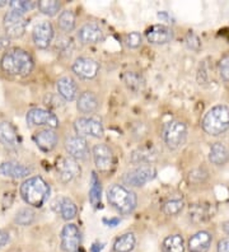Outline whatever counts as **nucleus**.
Instances as JSON below:
<instances>
[{"label":"nucleus","mask_w":229,"mask_h":252,"mask_svg":"<svg viewBox=\"0 0 229 252\" xmlns=\"http://www.w3.org/2000/svg\"><path fill=\"white\" fill-rule=\"evenodd\" d=\"M1 69L10 75H28L34 66L33 59L27 51L13 49L6 51L0 60Z\"/></svg>","instance_id":"f257e3e1"},{"label":"nucleus","mask_w":229,"mask_h":252,"mask_svg":"<svg viewBox=\"0 0 229 252\" xmlns=\"http://www.w3.org/2000/svg\"><path fill=\"white\" fill-rule=\"evenodd\" d=\"M50 195V186L40 177L33 176L21 185V196L28 205L41 208L47 201Z\"/></svg>","instance_id":"f03ea898"},{"label":"nucleus","mask_w":229,"mask_h":252,"mask_svg":"<svg viewBox=\"0 0 229 252\" xmlns=\"http://www.w3.org/2000/svg\"><path fill=\"white\" fill-rule=\"evenodd\" d=\"M201 126L209 135L218 136L223 134L229 127V107L224 105L214 106L204 116Z\"/></svg>","instance_id":"7ed1b4c3"},{"label":"nucleus","mask_w":229,"mask_h":252,"mask_svg":"<svg viewBox=\"0 0 229 252\" xmlns=\"http://www.w3.org/2000/svg\"><path fill=\"white\" fill-rule=\"evenodd\" d=\"M107 197L111 205L121 214H130L136 208L137 197L135 192L121 185H112L107 192Z\"/></svg>","instance_id":"20e7f679"},{"label":"nucleus","mask_w":229,"mask_h":252,"mask_svg":"<svg viewBox=\"0 0 229 252\" xmlns=\"http://www.w3.org/2000/svg\"><path fill=\"white\" fill-rule=\"evenodd\" d=\"M187 127L182 121H169L163 130V139L169 149H178L186 142Z\"/></svg>","instance_id":"39448f33"},{"label":"nucleus","mask_w":229,"mask_h":252,"mask_svg":"<svg viewBox=\"0 0 229 252\" xmlns=\"http://www.w3.org/2000/svg\"><path fill=\"white\" fill-rule=\"evenodd\" d=\"M156 175L157 171L150 164H139L134 169H130L129 172H126L122 180L126 185L139 188V186H143L147 182L152 181L156 177Z\"/></svg>","instance_id":"423d86ee"},{"label":"nucleus","mask_w":229,"mask_h":252,"mask_svg":"<svg viewBox=\"0 0 229 252\" xmlns=\"http://www.w3.org/2000/svg\"><path fill=\"white\" fill-rule=\"evenodd\" d=\"M26 26L27 22L23 14L17 10H10L4 17V28H5L6 34L12 38H18L23 36L26 32Z\"/></svg>","instance_id":"0eeeda50"},{"label":"nucleus","mask_w":229,"mask_h":252,"mask_svg":"<svg viewBox=\"0 0 229 252\" xmlns=\"http://www.w3.org/2000/svg\"><path fill=\"white\" fill-rule=\"evenodd\" d=\"M74 129H75L78 136H93V138H101L103 136V126L96 119L92 117H79L74 123Z\"/></svg>","instance_id":"6e6552de"},{"label":"nucleus","mask_w":229,"mask_h":252,"mask_svg":"<svg viewBox=\"0 0 229 252\" xmlns=\"http://www.w3.org/2000/svg\"><path fill=\"white\" fill-rule=\"evenodd\" d=\"M26 120L30 125L49 126V129H55L59 126V119L55 114L43 108H31L27 112Z\"/></svg>","instance_id":"1a4fd4ad"},{"label":"nucleus","mask_w":229,"mask_h":252,"mask_svg":"<svg viewBox=\"0 0 229 252\" xmlns=\"http://www.w3.org/2000/svg\"><path fill=\"white\" fill-rule=\"evenodd\" d=\"M61 250L64 252H78L80 246V231L75 224L64 225L61 231Z\"/></svg>","instance_id":"9d476101"},{"label":"nucleus","mask_w":229,"mask_h":252,"mask_svg":"<svg viewBox=\"0 0 229 252\" xmlns=\"http://www.w3.org/2000/svg\"><path fill=\"white\" fill-rule=\"evenodd\" d=\"M93 158L96 167L101 172H108L113 166V154L106 144H97L93 148Z\"/></svg>","instance_id":"9b49d317"},{"label":"nucleus","mask_w":229,"mask_h":252,"mask_svg":"<svg viewBox=\"0 0 229 252\" xmlns=\"http://www.w3.org/2000/svg\"><path fill=\"white\" fill-rule=\"evenodd\" d=\"M99 64L91 58H78L73 64V71L83 79H92L97 75Z\"/></svg>","instance_id":"f8f14e48"},{"label":"nucleus","mask_w":229,"mask_h":252,"mask_svg":"<svg viewBox=\"0 0 229 252\" xmlns=\"http://www.w3.org/2000/svg\"><path fill=\"white\" fill-rule=\"evenodd\" d=\"M65 149L74 159H86L89 154L88 143L82 136H70L65 140Z\"/></svg>","instance_id":"ddd939ff"},{"label":"nucleus","mask_w":229,"mask_h":252,"mask_svg":"<svg viewBox=\"0 0 229 252\" xmlns=\"http://www.w3.org/2000/svg\"><path fill=\"white\" fill-rule=\"evenodd\" d=\"M52 37H54V28L50 22H41L33 28L32 32L34 45L40 49H47L51 43Z\"/></svg>","instance_id":"4468645a"},{"label":"nucleus","mask_w":229,"mask_h":252,"mask_svg":"<svg viewBox=\"0 0 229 252\" xmlns=\"http://www.w3.org/2000/svg\"><path fill=\"white\" fill-rule=\"evenodd\" d=\"M59 177L63 182L74 180L80 173V167L74 158H61L58 162Z\"/></svg>","instance_id":"2eb2a0df"},{"label":"nucleus","mask_w":229,"mask_h":252,"mask_svg":"<svg viewBox=\"0 0 229 252\" xmlns=\"http://www.w3.org/2000/svg\"><path fill=\"white\" fill-rule=\"evenodd\" d=\"M173 38V32L171 28L162 25L152 26L147 31V40L154 45H164Z\"/></svg>","instance_id":"dca6fc26"},{"label":"nucleus","mask_w":229,"mask_h":252,"mask_svg":"<svg viewBox=\"0 0 229 252\" xmlns=\"http://www.w3.org/2000/svg\"><path fill=\"white\" fill-rule=\"evenodd\" d=\"M78 38L83 43H98L103 41L104 34L99 26L95 23H87L78 32Z\"/></svg>","instance_id":"f3484780"},{"label":"nucleus","mask_w":229,"mask_h":252,"mask_svg":"<svg viewBox=\"0 0 229 252\" xmlns=\"http://www.w3.org/2000/svg\"><path fill=\"white\" fill-rule=\"evenodd\" d=\"M36 145L43 152H51L58 144V134L52 129H45L33 135Z\"/></svg>","instance_id":"a211bd4d"},{"label":"nucleus","mask_w":229,"mask_h":252,"mask_svg":"<svg viewBox=\"0 0 229 252\" xmlns=\"http://www.w3.org/2000/svg\"><path fill=\"white\" fill-rule=\"evenodd\" d=\"M213 237L209 232L200 231L194 234L189 240V251L190 252H205L208 251L211 245Z\"/></svg>","instance_id":"6ab92c4d"},{"label":"nucleus","mask_w":229,"mask_h":252,"mask_svg":"<svg viewBox=\"0 0 229 252\" xmlns=\"http://www.w3.org/2000/svg\"><path fill=\"white\" fill-rule=\"evenodd\" d=\"M0 173L6 177L22 179L31 173V168L17 162H4L0 164Z\"/></svg>","instance_id":"aec40b11"},{"label":"nucleus","mask_w":229,"mask_h":252,"mask_svg":"<svg viewBox=\"0 0 229 252\" xmlns=\"http://www.w3.org/2000/svg\"><path fill=\"white\" fill-rule=\"evenodd\" d=\"M59 94L66 101H74L78 95V86L70 77H63L56 83Z\"/></svg>","instance_id":"412c9836"},{"label":"nucleus","mask_w":229,"mask_h":252,"mask_svg":"<svg viewBox=\"0 0 229 252\" xmlns=\"http://www.w3.org/2000/svg\"><path fill=\"white\" fill-rule=\"evenodd\" d=\"M0 142L8 148H15L18 145V136L10 123H0Z\"/></svg>","instance_id":"4be33fe9"},{"label":"nucleus","mask_w":229,"mask_h":252,"mask_svg":"<svg viewBox=\"0 0 229 252\" xmlns=\"http://www.w3.org/2000/svg\"><path fill=\"white\" fill-rule=\"evenodd\" d=\"M98 106H99V103H98L97 97L92 92H84L79 95L76 107L83 114H92L97 110Z\"/></svg>","instance_id":"5701e85b"},{"label":"nucleus","mask_w":229,"mask_h":252,"mask_svg":"<svg viewBox=\"0 0 229 252\" xmlns=\"http://www.w3.org/2000/svg\"><path fill=\"white\" fill-rule=\"evenodd\" d=\"M209 159L215 166H223L229 160V152L222 143H214L210 148Z\"/></svg>","instance_id":"b1692460"},{"label":"nucleus","mask_w":229,"mask_h":252,"mask_svg":"<svg viewBox=\"0 0 229 252\" xmlns=\"http://www.w3.org/2000/svg\"><path fill=\"white\" fill-rule=\"evenodd\" d=\"M214 210L210 204H195L190 208V218L194 221H204L213 217Z\"/></svg>","instance_id":"393cba45"},{"label":"nucleus","mask_w":229,"mask_h":252,"mask_svg":"<svg viewBox=\"0 0 229 252\" xmlns=\"http://www.w3.org/2000/svg\"><path fill=\"white\" fill-rule=\"evenodd\" d=\"M59 212H60L61 218L65 220H71L76 217L78 208L73 200H70L69 197H61L59 200Z\"/></svg>","instance_id":"a878e982"},{"label":"nucleus","mask_w":229,"mask_h":252,"mask_svg":"<svg viewBox=\"0 0 229 252\" xmlns=\"http://www.w3.org/2000/svg\"><path fill=\"white\" fill-rule=\"evenodd\" d=\"M136 243L134 233H125L120 236L115 243H113V250L115 252H131Z\"/></svg>","instance_id":"bb28decb"},{"label":"nucleus","mask_w":229,"mask_h":252,"mask_svg":"<svg viewBox=\"0 0 229 252\" xmlns=\"http://www.w3.org/2000/svg\"><path fill=\"white\" fill-rule=\"evenodd\" d=\"M162 249L164 252H185V241L180 234H172L164 238Z\"/></svg>","instance_id":"cd10ccee"},{"label":"nucleus","mask_w":229,"mask_h":252,"mask_svg":"<svg viewBox=\"0 0 229 252\" xmlns=\"http://www.w3.org/2000/svg\"><path fill=\"white\" fill-rule=\"evenodd\" d=\"M157 152L152 148H141L131 154V162L136 164H149L150 162L156 160Z\"/></svg>","instance_id":"c85d7f7f"},{"label":"nucleus","mask_w":229,"mask_h":252,"mask_svg":"<svg viewBox=\"0 0 229 252\" xmlns=\"http://www.w3.org/2000/svg\"><path fill=\"white\" fill-rule=\"evenodd\" d=\"M89 201L95 208H97L101 203V182L96 172L92 173L91 188H89Z\"/></svg>","instance_id":"c756f323"},{"label":"nucleus","mask_w":229,"mask_h":252,"mask_svg":"<svg viewBox=\"0 0 229 252\" xmlns=\"http://www.w3.org/2000/svg\"><path fill=\"white\" fill-rule=\"evenodd\" d=\"M59 27L65 32H71L75 27V16L71 10H64L59 16Z\"/></svg>","instance_id":"7c9ffc66"},{"label":"nucleus","mask_w":229,"mask_h":252,"mask_svg":"<svg viewBox=\"0 0 229 252\" xmlns=\"http://www.w3.org/2000/svg\"><path fill=\"white\" fill-rule=\"evenodd\" d=\"M37 6L46 16H55L60 9V3L58 0H41L38 1Z\"/></svg>","instance_id":"2f4dec72"},{"label":"nucleus","mask_w":229,"mask_h":252,"mask_svg":"<svg viewBox=\"0 0 229 252\" xmlns=\"http://www.w3.org/2000/svg\"><path fill=\"white\" fill-rule=\"evenodd\" d=\"M183 201L180 199H172L168 200L167 203H164L162 210L165 216H177L178 213L183 209Z\"/></svg>","instance_id":"473e14b6"},{"label":"nucleus","mask_w":229,"mask_h":252,"mask_svg":"<svg viewBox=\"0 0 229 252\" xmlns=\"http://www.w3.org/2000/svg\"><path fill=\"white\" fill-rule=\"evenodd\" d=\"M34 219V213L31 209H21L15 214V223L19 225H30Z\"/></svg>","instance_id":"72a5a7b5"},{"label":"nucleus","mask_w":229,"mask_h":252,"mask_svg":"<svg viewBox=\"0 0 229 252\" xmlns=\"http://www.w3.org/2000/svg\"><path fill=\"white\" fill-rule=\"evenodd\" d=\"M9 5L13 10H17V12L23 14V13L28 12V10L33 9L34 6H36V3L34 1H27V0H12Z\"/></svg>","instance_id":"f704fd0d"},{"label":"nucleus","mask_w":229,"mask_h":252,"mask_svg":"<svg viewBox=\"0 0 229 252\" xmlns=\"http://www.w3.org/2000/svg\"><path fill=\"white\" fill-rule=\"evenodd\" d=\"M124 79H125V83L128 84L129 88H131V90H134V91L141 88V86H143V83H144L143 78H141L140 75L136 73H126L125 77H124Z\"/></svg>","instance_id":"c9c22d12"},{"label":"nucleus","mask_w":229,"mask_h":252,"mask_svg":"<svg viewBox=\"0 0 229 252\" xmlns=\"http://www.w3.org/2000/svg\"><path fill=\"white\" fill-rule=\"evenodd\" d=\"M219 74L222 79L229 82V54H226L219 60Z\"/></svg>","instance_id":"e433bc0d"},{"label":"nucleus","mask_w":229,"mask_h":252,"mask_svg":"<svg viewBox=\"0 0 229 252\" xmlns=\"http://www.w3.org/2000/svg\"><path fill=\"white\" fill-rule=\"evenodd\" d=\"M125 43L126 46L130 49H136L141 45V34L139 32H130L125 36Z\"/></svg>","instance_id":"4c0bfd02"},{"label":"nucleus","mask_w":229,"mask_h":252,"mask_svg":"<svg viewBox=\"0 0 229 252\" xmlns=\"http://www.w3.org/2000/svg\"><path fill=\"white\" fill-rule=\"evenodd\" d=\"M186 41H187V45H189L191 49L198 50V47H200V41H198L197 36H195L193 32H190V33L187 34V40Z\"/></svg>","instance_id":"58836bf2"},{"label":"nucleus","mask_w":229,"mask_h":252,"mask_svg":"<svg viewBox=\"0 0 229 252\" xmlns=\"http://www.w3.org/2000/svg\"><path fill=\"white\" fill-rule=\"evenodd\" d=\"M218 252H229V238H224V240L219 241L217 247Z\"/></svg>","instance_id":"ea45409f"},{"label":"nucleus","mask_w":229,"mask_h":252,"mask_svg":"<svg viewBox=\"0 0 229 252\" xmlns=\"http://www.w3.org/2000/svg\"><path fill=\"white\" fill-rule=\"evenodd\" d=\"M8 241H9V236H8V233H5V232L0 229V246L6 245Z\"/></svg>","instance_id":"a19ab883"},{"label":"nucleus","mask_w":229,"mask_h":252,"mask_svg":"<svg viewBox=\"0 0 229 252\" xmlns=\"http://www.w3.org/2000/svg\"><path fill=\"white\" fill-rule=\"evenodd\" d=\"M102 245H93V247H92V252H99L102 250Z\"/></svg>","instance_id":"79ce46f5"},{"label":"nucleus","mask_w":229,"mask_h":252,"mask_svg":"<svg viewBox=\"0 0 229 252\" xmlns=\"http://www.w3.org/2000/svg\"><path fill=\"white\" fill-rule=\"evenodd\" d=\"M223 229L227 234L229 236V221H224L223 223Z\"/></svg>","instance_id":"37998d69"},{"label":"nucleus","mask_w":229,"mask_h":252,"mask_svg":"<svg viewBox=\"0 0 229 252\" xmlns=\"http://www.w3.org/2000/svg\"><path fill=\"white\" fill-rule=\"evenodd\" d=\"M106 223H108V224H111V227H113V225H116L117 223H119V219H111V220L108 221L106 220Z\"/></svg>","instance_id":"c03bdc74"},{"label":"nucleus","mask_w":229,"mask_h":252,"mask_svg":"<svg viewBox=\"0 0 229 252\" xmlns=\"http://www.w3.org/2000/svg\"><path fill=\"white\" fill-rule=\"evenodd\" d=\"M5 4H6V0H0V8L5 5Z\"/></svg>","instance_id":"a18cd8bd"}]
</instances>
